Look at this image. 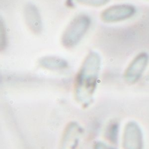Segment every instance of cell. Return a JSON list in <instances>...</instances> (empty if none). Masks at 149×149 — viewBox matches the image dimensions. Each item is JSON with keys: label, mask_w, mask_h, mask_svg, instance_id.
<instances>
[{"label": "cell", "mask_w": 149, "mask_h": 149, "mask_svg": "<svg viewBox=\"0 0 149 149\" xmlns=\"http://www.w3.org/2000/svg\"><path fill=\"white\" fill-rule=\"evenodd\" d=\"M92 25V19L87 14L76 15L68 23L62 32L60 42L66 49L76 47L85 38Z\"/></svg>", "instance_id": "cell-2"}, {"label": "cell", "mask_w": 149, "mask_h": 149, "mask_svg": "<svg viewBox=\"0 0 149 149\" xmlns=\"http://www.w3.org/2000/svg\"><path fill=\"white\" fill-rule=\"evenodd\" d=\"M38 65L42 69L51 72H61L69 67V63L66 59L54 55L40 57L38 59Z\"/></svg>", "instance_id": "cell-8"}, {"label": "cell", "mask_w": 149, "mask_h": 149, "mask_svg": "<svg viewBox=\"0 0 149 149\" xmlns=\"http://www.w3.org/2000/svg\"><path fill=\"white\" fill-rule=\"evenodd\" d=\"M0 43L1 50H3L4 46H6L7 44V30L3 19L2 17L0 19Z\"/></svg>", "instance_id": "cell-11"}, {"label": "cell", "mask_w": 149, "mask_h": 149, "mask_svg": "<svg viewBox=\"0 0 149 149\" xmlns=\"http://www.w3.org/2000/svg\"><path fill=\"white\" fill-rule=\"evenodd\" d=\"M149 65V54L147 52H139L128 64L126 68L123 79L125 82L128 85L137 84L142 76L144 75L146 70Z\"/></svg>", "instance_id": "cell-4"}, {"label": "cell", "mask_w": 149, "mask_h": 149, "mask_svg": "<svg viewBox=\"0 0 149 149\" xmlns=\"http://www.w3.org/2000/svg\"><path fill=\"white\" fill-rule=\"evenodd\" d=\"M119 131H120L119 123L115 120L110 121V123L107 126L105 130V138L111 144L116 145L119 138Z\"/></svg>", "instance_id": "cell-9"}, {"label": "cell", "mask_w": 149, "mask_h": 149, "mask_svg": "<svg viewBox=\"0 0 149 149\" xmlns=\"http://www.w3.org/2000/svg\"><path fill=\"white\" fill-rule=\"evenodd\" d=\"M23 15L27 28L33 34H40L43 31V19L37 5L31 2L26 3L23 9Z\"/></svg>", "instance_id": "cell-6"}, {"label": "cell", "mask_w": 149, "mask_h": 149, "mask_svg": "<svg viewBox=\"0 0 149 149\" xmlns=\"http://www.w3.org/2000/svg\"><path fill=\"white\" fill-rule=\"evenodd\" d=\"M136 12L137 9L132 3H115L105 8L100 17L105 24H117L134 17Z\"/></svg>", "instance_id": "cell-3"}, {"label": "cell", "mask_w": 149, "mask_h": 149, "mask_svg": "<svg viewBox=\"0 0 149 149\" xmlns=\"http://www.w3.org/2000/svg\"><path fill=\"white\" fill-rule=\"evenodd\" d=\"M101 65L100 54L96 51L90 50L84 58L75 76L74 98L82 107H89L93 100L99 85Z\"/></svg>", "instance_id": "cell-1"}, {"label": "cell", "mask_w": 149, "mask_h": 149, "mask_svg": "<svg viewBox=\"0 0 149 149\" xmlns=\"http://www.w3.org/2000/svg\"><path fill=\"white\" fill-rule=\"evenodd\" d=\"M73 1L80 5L93 7V8H100V7H103L107 5L111 0H73Z\"/></svg>", "instance_id": "cell-10"}, {"label": "cell", "mask_w": 149, "mask_h": 149, "mask_svg": "<svg viewBox=\"0 0 149 149\" xmlns=\"http://www.w3.org/2000/svg\"><path fill=\"white\" fill-rule=\"evenodd\" d=\"M83 129L79 123L72 121L66 126L60 142V149H78Z\"/></svg>", "instance_id": "cell-7"}, {"label": "cell", "mask_w": 149, "mask_h": 149, "mask_svg": "<svg viewBox=\"0 0 149 149\" xmlns=\"http://www.w3.org/2000/svg\"><path fill=\"white\" fill-rule=\"evenodd\" d=\"M123 149H144V137L141 126L134 120L128 121L122 135Z\"/></svg>", "instance_id": "cell-5"}, {"label": "cell", "mask_w": 149, "mask_h": 149, "mask_svg": "<svg viewBox=\"0 0 149 149\" xmlns=\"http://www.w3.org/2000/svg\"><path fill=\"white\" fill-rule=\"evenodd\" d=\"M93 149H116L115 148L112 147L111 145H108L103 141H95L93 143Z\"/></svg>", "instance_id": "cell-12"}]
</instances>
